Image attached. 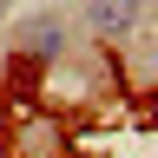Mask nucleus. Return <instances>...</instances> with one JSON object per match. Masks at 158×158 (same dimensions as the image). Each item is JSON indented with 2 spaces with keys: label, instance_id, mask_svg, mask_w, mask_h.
<instances>
[{
  "label": "nucleus",
  "instance_id": "nucleus-1",
  "mask_svg": "<svg viewBox=\"0 0 158 158\" xmlns=\"http://www.w3.org/2000/svg\"><path fill=\"white\" fill-rule=\"evenodd\" d=\"M79 27L99 46H125L132 33L152 27V0H79Z\"/></svg>",
  "mask_w": 158,
  "mask_h": 158
},
{
  "label": "nucleus",
  "instance_id": "nucleus-2",
  "mask_svg": "<svg viewBox=\"0 0 158 158\" xmlns=\"http://www.w3.org/2000/svg\"><path fill=\"white\" fill-rule=\"evenodd\" d=\"M73 46H79L73 13H33V20H20V27H13V53L33 59V66H59Z\"/></svg>",
  "mask_w": 158,
  "mask_h": 158
}]
</instances>
